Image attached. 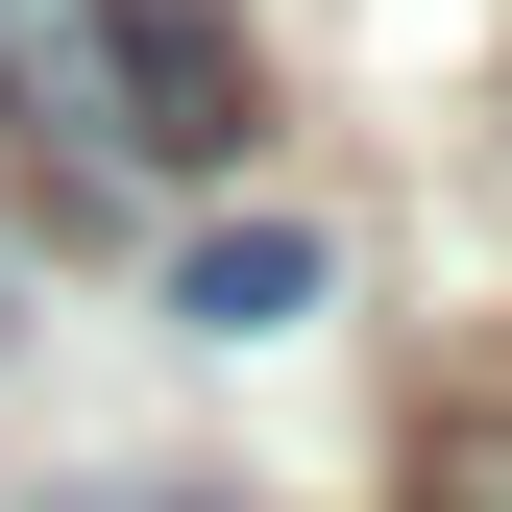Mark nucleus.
<instances>
[{
    "mask_svg": "<svg viewBox=\"0 0 512 512\" xmlns=\"http://www.w3.org/2000/svg\"><path fill=\"white\" fill-rule=\"evenodd\" d=\"M122 49H147V0H0V122H74L122 171Z\"/></svg>",
    "mask_w": 512,
    "mask_h": 512,
    "instance_id": "f257e3e1",
    "label": "nucleus"
},
{
    "mask_svg": "<svg viewBox=\"0 0 512 512\" xmlns=\"http://www.w3.org/2000/svg\"><path fill=\"white\" fill-rule=\"evenodd\" d=\"M244 147V49L196 0H147V49H122V171H220Z\"/></svg>",
    "mask_w": 512,
    "mask_h": 512,
    "instance_id": "f03ea898",
    "label": "nucleus"
},
{
    "mask_svg": "<svg viewBox=\"0 0 512 512\" xmlns=\"http://www.w3.org/2000/svg\"><path fill=\"white\" fill-rule=\"evenodd\" d=\"M317 293H342L317 220H196V244H171V317H196V342H293Z\"/></svg>",
    "mask_w": 512,
    "mask_h": 512,
    "instance_id": "7ed1b4c3",
    "label": "nucleus"
},
{
    "mask_svg": "<svg viewBox=\"0 0 512 512\" xmlns=\"http://www.w3.org/2000/svg\"><path fill=\"white\" fill-rule=\"evenodd\" d=\"M415 512H512V415H464V439H439V464H415Z\"/></svg>",
    "mask_w": 512,
    "mask_h": 512,
    "instance_id": "20e7f679",
    "label": "nucleus"
}]
</instances>
